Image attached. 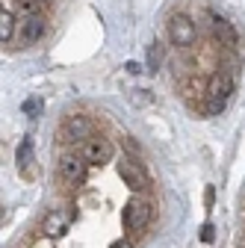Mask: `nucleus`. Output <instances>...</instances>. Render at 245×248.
<instances>
[{
    "mask_svg": "<svg viewBox=\"0 0 245 248\" xmlns=\"http://www.w3.org/2000/svg\"><path fill=\"white\" fill-rule=\"evenodd\" d=\"M21 109H24L30 118H36V115H42V101H39V98H27V101L21 104Z\"/></svg>",
    "mask_w": 245,
    "mask_h": 248,
    "instance_id": "obj_14",
    "label": "nucleus"
},
{
    "mask_svg": "<svg viewBox=\"0 0 245 248\" xmlns=\"http://www.w3.org/2000/svg\"><path fill=\"white\" fill-rule=\"evenodd\" d=\"M65 136H71V139H89L92 136V121L86 115H68Z\"/></svg>",
    "mask_w": 245,
    "mask_h": 248,
    "instance_id": "obj_10",
    "label": "nucleus"
},
{
    "mask_svg": "<svg viewBox=\"0 0 245 248\" xmlns=\"http://www.w3.org/2000/svg\"><path fill=\"white\" fill-rule=\"evenodd\" d=\"M109 157H112V145L104 142V139H89L86 148H83V160L92 163V166H101V163H107Z\"/></svg>",
    "mask_w": 245,
    "mask_h": 248,
    "instance_id": "obj_6",
    "label": "nucleus"
},
{
    "mask_svg": "<svg viewBox=\"0 0 245 248\" xmlns=\"http://www.w3.org/2000/svg\"><path fill=\"white\" fill-rule=\"evenodd\" d=\"M59 174H62L68 183H80L83 174H86V160L74 157V154H65V157L59 160Z\"/></svg>",
    "mask_w": 245,
    "mask_h": 248,
    "instance_id": "obj_7",
    "label": "nucleus"
},
{
    "mask_svg": "<svg viewBox=\"0 0 245 248\" xmlns=\"http://www.w3.org/2000/svg\"><path fill=\"white\" fill-rule=\"evenodd\" d=\"M118 174L124 177V183L130 186L133 192H142L145 186H148V171H145L136 160H130V157H124V160L118 163Z\"/></svg>",
    "mask_w": 245,
    "mask_h": 248,
    "instance_id": "obj_5",
    "label": "nucleus"
},
{
    "mask_svg": "<svg viewBox=\"0 0 245 248\" xmlns=\"http://www.w3.org/2000/svg\"><path fill=\"white\" fill-rule=\"evenodd\" d=\"M160 62H163V45H151V59H148V71H157L160 68Z\"/></svg>",
    "mask_w": 245,
    "mask_h": 248,
    "instance_id": "obj_13",
    "label": "nucleus"
},
{
    "mask_svg": "<svg viewBox=\"0 0 245 248\" xmlns=\"http://www.w3.org/2000/svg\"><path fill=\"white\" fill-rule=\"evenodd\" d=\"M213 33H216V39H219L222 45H230V47L239 42L236 27H233L228 18H222V15H213Z\"/></svg>",
    "mask_w": 245,
    "mask_h": 248,
    "instance_id": "obj_8",
    "label": "nucleus"
},
{
    "mask_svg": "<svg viewBox=\"0 0 245 248\" xmlns=\"http://www.w3.org/2000/svg\"><path fill=\"white\" fill-rule=\"evenodd\" d=\"M168 36H171V45H177V47H189V45H195V24L186 18V15H174L171 21H168Z\"/></svg>",
    "mask_w": 245,
    "mask_h": 248,
    "instance_id": "obj_3",
    "label": "nucleus"
},
{
    "mask_svg": "<svg viewBox=\"0 0 245 248\" xmlns=\"http://www.w3.org/2000/svg\"><path fill=\"white\" fill-rule=\"evenodd\" d=\"M213 198H216V192H213V186H207V195H204V201H207V207H213Z\"/></svg>",
    "mask_w": 245,
    "mask_h": 248,
    "instance_id": "obj_17",
    "label": "nucleus"
},
{
    "mask_svg": "<svg viewBox=\"0 0 245 248\" xmlns=\"http://www.w3.org/2000/svg\"><path fill=\"white\" fill-rule=\"evenodd\" d=\"M12 33H15V18H12V12L0 9V42L6 45L12 39Z\"/></svg>",
    "mask_w": 245,
    "mask_h": 248,
    "instance_id": "obj_11",
    "label": "nucleus"
},
{
    "mask_svg": "<svg viewBox=\"0 0 245 248\" xmlns=\"http://www.w3.org/2000/svg\"><path fill=\"white\" fill-rule=\"evenodd\" d=\"M148 222H151V204L142 198H130L124 207V228L130 233H139L148 228Z\"/></svg>",
    "mask_w": 245,
    "mask_h": 248,
    "instance_id": "obj_2",
    "label": "nucleus"
},
{
    "mask_svg": "<svg viewBox=\"0 0 245 248\" xmlns=\"http://www.w3.org/2000/svg\"><path fill=\"white\" fill-rule=\"evenodd\" d=\"M109 248H133V245H130V242H127V239H115V242H112V245H109Z\"/></svg>",
    "mask_w": 245,
    "mask_h": 248,
    "instance_id": "obj_18",
    "label": "nucleus"
},
{
    "mask_svg": "<svg viewBox=\"0 0 245 248\" xmlns=\"http://www.w3.org/2000/svg\"><path fill=\"white\" fill-rule=\"evenodd\" d=\"M42 33H45V21L39 15H27L24 18V27H21V42L24 45H33V42L42 39Z\"/></svg>",
    "mask_w": 245,
    "mask_h": 248,
    "instance_id": "obj_9",
    "label": "nucleus"
},
{
    "mask_svg": "<svg viewBox=\"0 0 245 248\" xmlns=\"http://www.w3.org/2000/svg\"><path fill=\"white\" fill-rule=\"evenodd\" d=\"M198 236H201V242H207V245H210L213 239H216V228H213L210 222H204V225H201V233H198Z\"/></svg>",
    "mask_w": 245,
    "mask_h": 248,
    "instance_id": "obj_15",
    "label": "nucleus"
},
{
    "mask_svg": "<svg viewBox=\"0 0 245 248\" xmlns=\"http://www.w3.org/2000/svg\"><path fill=\"white\" fill-rule=\"evenodd\" d=\"M71 219H74V213H71L68 207H56V210H50V213L45 216V225H42L45 236L59 239V236H62V233L71 228Z\"/></svg>",
    "mask_w": 245,
    "mask_h": 248,
    "instance_id": "obj_4",
    "label": "nucleus"
},
{
    "mask_svg": "<svg viewBox=\"0 0 245 248\" xmlns=\"http://www.w3.org/2000/svg\"><path fill=\"white\" fill-rule=\"evenodd\" d=\"M30 157H33V139H24V142L18 145V154H15V163H18V166L24 169Z\"/></svg>",
    "mask_w": 245,
    "mask_h": 248,
    "instance_id": "obj_12",
    "label": "nucleus"
},
{
    "mask_svg": "<svg viewBox=\"0 0 245 248\" xmlns=\"http://www.w3.org/2000/svg\"><path fill=\"white\" fill-rule=\"evenodd\" d=\"M230 95H233V77L228 71L213 74L210 83H207V109L210 112H222L228 107Z\"/></svg>",
    "mask_w": 245,
    "mask_h": 248,
    "instance_id": "obj_1",
    "label": "nucleus"
},
{
    "mask_svg": "<svg viewBox=\"0 0 245 248\" xmlns=\"http://www.w3.org/2000/svg\"><path fill=\"white\" fill-rule=\"evenodd\" d=\"M124 68H127L130 74H139V71H142V65H139V62H133V59L127 62V65H124Z\"/></svg>",
    "mask_w": 245,
    "mask_h": 248,
    "instance_id": "obj_16",
    "label": "nucleus"
}]
</instances>
